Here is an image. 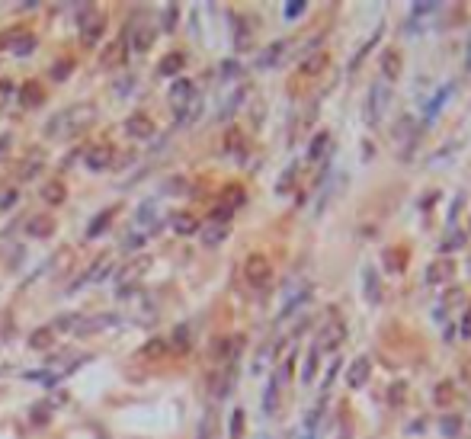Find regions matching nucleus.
<instances>
[{
	"label": "nucleus",
	"instance_id": "f257e3e1",
	"mask_svg": "<svg viewBox=\"0 0 471 439\" xmlns=\"http://www.w3.org/2000/svg\"><path fill=\"white\" fill-rule=\"evenodd\" d=\"M93 122H97V106H93V103H77V106L61 109L55 119H49L45 135H49V138H74V135H81L83 128H90Z\"/></svg>",
	"mask_w": 471,
	"mask_h": 439
},
{
	"label": "nucleus",
	"instance_id": "f03ea898",
	"mask_svg": "<svg viewBox=\"0 0 471 439\" xmlns=\"http://www.w3.org/2000/svg\"><path fill=\"white\" fill-rule=\"evenodd\" d=\"M77 29H81V39L87 45H97L106 32V16L100 13L97 7H83L81 16H77Z\"/></svg>",
	"mask_w": 471,
	"mask_h": 439
},
{
	"label": "nucleus",
	"instance_id": "7ed1b4c3",
	"mask_svg": "<svg viewBox=\"0 0 471 439\" xmlns=\"http://www.w3.org/2000/svg\"><path fill=\"white\" fill-rule=\"evenodd\" d=\"M244 276L254 289H266L273 279V263L263 257V253H250L247 263H244Z\"/></svg>",
	"mask_w": 471,
	"mask_h": 439
},
{
	"label": "nucleus",
	"instance_id": "20e7f679",
	"mask_svg": "<svg viewBox=\"0 0 471 439\" xmlns=\"http://www.w3.org/2000/svg\"><path fill=\"white\" fill-rule=\"evenodd\" d=\"M347 340V324L343 321H327L318 334V347L314 349H324V353H333L340 343Z\"/></svg>",
	"mask_w": 471,
	"mask_h": 439
},
{
	"label": "nucleus",
	"instance_id": "39448f33",
	"mask_svg": "<svg viewBox=\"0 0 471 439\" xmlns=\"http://www.w3.org/2000/svg\"><path fill=\"white\" fill-rule=\"evenodd\" d=\"M83 167L93 170V174H100V170L112 167V148H109V145H93V148H87V154H83Z\"/></svg>",
	"mask_w": 471,
	"mask_h": 439
},
{
	"label": "nucleus",
	"instance_id": "423d86ee",
	"mask_svg": "<svg viewBox=\"0 0 471 439\" xmlns=\"http://www.w3.org/2000/svg\"><path fill=\"white\" fill-rule=\"evenodd\" d=\"M449 276H455V263H452L449 257H439V260H433V263L427 266L423 282H427V286H439V282H446Z\"/></svg>",
	"mask_w": 471,
	"mask_h": 439
},
{
	"label": "nucleus",
	"instance_id": "0eeeda50",
	"mask_svg": "<svg viewBox=\"0 0 471 439\" xmlns=\"http://www.w3.org/2000/svg\"><path fill=\"white\" fill-rule=\"evenodd\" d=\"M388 100H391V93H388V87H385V84L372 87V100H369V126H378V122H381L385 109H388Z\"/></svg>",
	"mask_w": 471,
	"mask_h": 439
},
{
	"label": "nucleus",
	"instance_id": "6e6552de",
	"mask_svg": "<svg viewBox=\"0 0 471 439\" xmlns=\"http://www.w3.org/2000/svg\"><path fill=\"white\" fill-rule=\"evenodd\" d=\"M125 132L132 135V138H151L154 135L151 116H145V112H132V116L125 119Z\"/></svg>",
	"mask_w": 471,
	"mask_h": 439
},
{
	"label": "nucleus",
	"instance_id": "1a4fd4ad",
	"mask_svg": "<svg viewBox=\"0 0 471 439\" xmlns=\"http://www.w3.org/2000/svg\"><path fill=\"white\" fill-rule=\"evenodd\" d=\"M369 372H372L369 356H356L353 363H350V369H347V385H350V388H362L366 378H369Z\"/></svg>",
	"mask_w": 471,
	"mask_h": 439
},
{
	"label": "nucleus",
	"instance_id": "9d476101",
	"mask_svg": "<svg viewBox=\"0 0 471 439\" xmlns=\"http://www.w3.org/2000/svg\"><path fill=\"white\" fill-rule=\"evenodd\" d=\"M401 68H404L401 52H395V49L381 52V74H385V80H398V77H401Z\"/></svg>",
	"mask_w": 471,
	"mask_h": 439
},
{
	"label": "nucleus",
	"instance_id": "9b49d317",
	"mask_svg": "<svg viewBox=\"0 0 471 439\" xmlns=\"http://www.w3.org/2000/svg\"><path fill=\"white\" fill-rule=\"evenodd\" d=\"M55 327H52V324H45V327H35L32 330V334H29V347H32V349H39V353H42V349H52V347H55Z\"/></svg>",
	"mask_w": 471,
	"mask_h": 439
},
{
	"label": "nucleus",
	"instance_id": "f8f14e48",
	"mask_svg": "<svg viewBox=\"0 0 471 439\" xmlns=\"http://www.w3.org/2000/svg\"><path fill=\"white\" fill-rule=\"evenodd\" d=\"M148 266H151V257H135L132 263H129V266L122 270V276H119V279H122V286H135V282L141 279V272H145Z\"/></svg>",
	"mask_w": 471,
	"mask_h": 439
},
{
	"label": "nucleus",
	"instance_id": "ddd939ff",
	"mask_svg": "<svg viewBox=\"0 0 471 439\" xmlns=\"http://www.w3.org/2000/svg\"><path fill=\"white\" fill-rule=\"evenodd\" d=\"M26 234L29 237H52L55 234V222H52L49 215H35V218H29V224H26Z\"/></svg>",
	"mask_w": 471,
	"mask_h": 439
},
{
	"label": "nucleus",
	"instance_id": "4468645a",
	"mask_svg": "<svg viewBox=\"0 0 471 439\" xmlns=\"http://www.w3.org/2000/svg\"><path fill=\"white\" fill-rule=\"evenodd\" d=\"M81 324H83V327H77V334H97V330H103V327H116L119 314H97V318L81 321Z\"/></svg>",
	"mask_w": 471,
	"mask_h": 439
},
{
	"label": "nucleus",
	"instance_id": "2eb2a0df",
	"mask_svg": "<svg viewBox=\"0 0 471 439\" xmlns=\"http://www.w3.org/2000/svg\"><path fill=\"white\" fill-rule=\"evenodd\" d=\"M125 52H129V45H125V35H122V39H116V42L103 52V68H119V64L125 61Z\"/></svg>",
	"mask_w": 471,
	"mask_h": 439
},
{
	"label": "nucleus",
	"instance_id": "dca6fc26",
	"mask_svg": "<svg viewBox=\"0 0 471 439\" xmlns=\"http://www.w3.org/2000/svg\"><path fill=\"white\" fill-rule=\"evenodd\" d=\"M183 64H186V55H183V52H170V55L160 58L157 71L164 77H174V74H180V71H183Z\"/></svg>",
	"mask_w": 471,
	"mask_h": 439
},
{
	"label": "nucleus",
	"instance_id": "f3484780",
	"mask_svg": "<svg viewBox=\"0 0 471 439\" xmlns=\"http://www.w3.org/2000/svg\"><path fill=\"white\" fill-rule=\"evenodd\" d=\"M234 369H225V372H215V375L208 378V388H212V395L215 397H225L231 391V382H234Z\"/></svg>",
	"mask_w": 471,
	"mask_h": 439
},
{
	"label": "nucleus",
	"instance_id": "a211bd4d",
	"mask_svg": "<svg viewBox=\"0 0 471 439\" xmlns=\"http://www.w3.org/2000/svg\"><path fill=\"white\" fill-rule=\"evenodd\" d=\"M42 199H45L49 205H61L64 199H68V189H64L61 180H52V183H45V186H42Z\"/></svg>",
	"mask_w": 471,
	"mask_h": 439
},
{
	"label": "nucleus",
	"instance_id": "6ab92c4d",
	"mask_svg": "<svg viewBox=\"0 0 471 439\" xmlns=\"http://www.w3.org/2000/svg\"><path fill=\"white\" fill-rule=\"evenodd\" d=\"M228 237V222H212L205 231H202V241H205V247H218Z\"/></svg>",
	"mask_w": 471,
	"mask_h": 439
},
{
	"label": "nucleus",
	"instance_id": "aec40b11",
	"mask_svg": "<svg viewBox=\"0 0 471 439\" xmlns=\"http://www.w3.org/2000/svg\"><path fill=\"white\" fill-rule=\"evenodd\" d=\"M154 39H157V29L154 26H138L132 32V45H135V52H148L154 45Z\"/></svg>",
	"mask_w": 471,
	"mask_h": 439
},
{
	"label": "nucleus",
	"instance_id": "412c9836",
	"mask_svg": "<svg viewBox=\"0 0 471 439\" xmlns=\"http://www.w3.org/2000/svg\"><path fill=\"white\" fill-rule=\"evenodd\" d=\"M362 286H366V299L375 305V301L381 299V286H378V276H375L372 266H366V270H362Z\"/></svg>",
	"mask_w": 471,
	"mask_h": 439
},
{
	"label": "nucleus",
	"instance_id": "4be33fe9",
	"mask_svg": "<svg viewBox=\"0 0 471 439\" xmlns=\"http://www.w3.org/2000/svg\"><path fill=\"white\" fill-rule=\"evenodd\" d=\"M279 388H282V382L273 375V382L266 385V391H263V414H276V407H279Z\"/></svg>",
	"mask_w": 471,
	"mask_h": 439
},
{
	"label": "nucleus",
	"instance_id": "5701e85b",
	"mask_svg": "<svg viewBox=\"0 0 471 439\" xmlns=\"http://www.w3.org/2000/svg\"><path fill=\"white\" fill-rule=\"evenodd\" d=\"M327 61H330V58H327V52H314L311 58H305V61H302V74H308V77L321 74V71L327 68Z\"/></svg>",
	"mask_w": 471,
	"mask_h": 439
},
{
	"label": "nucleus",
	"instance_id": "b1692460",
	"mask_svg": "<svg viewBox=\"0 0 471 439\" xmlns=\"http://www.w3.org/2000/svg\"><path fill=\"white\" fill-rule=\"evenodd\" d=\"M282 55H285V42H273L263 55L256 58V68L263 71V68H270V64H279V58H282Z\"/></svg>",
	"mask_w": 471,
	"mask_h": 439
},
{
	"label": "nucleus",
	"instance_id": "393cba45",
	"mask_svg": "<svg viewBox=\"0 0 471 439\" xmlns=\"http://www.w3.org/2000/svg\"><path fill=\"white\" fill-rule=\"evenodd\" d=\"M381 260H385V270L388 272H401L404 263H407V257H404L398 247H388V251H381Z\"/></svg>",
	"mask_w": 471,
	"mask_h": 439
},
{
	"label": "nucleus",
	"instance_id": "a878e982",
	"mask_svg": "<svg viewBox=\"0 0 471 439\" xmlns=\"http://www.w3.org/2000/svg\"><path fill=\"white\" fill-rule=\"evenodd\" d=\"M433 397H436L439 407H449L452 401H455V385H452L449 378H443V382L436 385V391H433Z\"/></svg>",
	"mask_w": 471,
	"mask_h": 439
},
{
	"label": "nucleus",
	"instance_id": "bb28decb",
	"mask_svg": "<svg viewBox=\"0 0 471 439\" xmlns=\"http://www.w3.org/2000/svg\"><path fill=\"white\" fill-rule=\"evenodd\" d=\"M449 93H452V87H449V84L439 87V90H436V97H433V100H430V106H427V122H433V119L439 116V109H443V103L449 100Z\"/></svg>",
	"mask_w": 471,
	"mask_h": 439
},
{
	"label": "nucleus",
	"instance_id": "cd10ccee",
	"mask_svg": "<svg viewBox=\"0 0 471 439\" xmlns=\"http://www.w3.org/2000/svg\"><path fill=\"white\" fill-rule=\"evenodd\" d=\"M112 215H116V209H109V212H100V215L90 222V228H87V237H100V234H103V231L109 228Z\"/></svg>",
	"mask_w": 471,
	"mask_h": 439
},
{
	"label": "nucleus",
	"instance_id": "c85d7f7f",
	"mask_svg": "<svg viewBox=\"0 0 471 439\" xmlns=\"http://www.w3.org/2000/svg\"><path fill=\"white\" fill-rule=\"evenodd\" d=\"M170 222H174L177 234H196V231H199V222H196L193 215H174Z\"/></svg>",
	"mask_w": 471,
	"mask_h": 439
},
{
	"label": "nucleus",
	"instance_id": "c756f323",
	"mask_svg": "<svg viewBox=\"0 0 471 439\" xmlns=\"http://www.w3.org/2000/svg\"><path fill=\"white\" fill-rule=\"evenodd\" d=\"M71 266H74V251H71V247H64V251H58V257L52 260V270L61 276V272H68Z\"/></svg>",
	"mask_w": 471,
	"mask_h": 439
},
{
	"label": "nucleus",
	"instance_id": "7c9ffc66",
	"mask_svg": "<svg viewBox=\"0 0 471 439\" xmlns=\"http://www.w3.org/2000/svg\"><path fill=\"white\" fill-rule=\"evenodd\" d=\"M295 180H298V164H292V167L285 170L282 176H279V183H276V193H279V196L292 193V186H295Z\"/></svg>",
	"mask_w": 471,
	"mask_h": 439
},
{
	"label": "nucleus",
	"instance_id": "2f4dec72",
	"mask_svg": "<svg viewBox=\"0 0 471 439\" xmlns=\"http://www.w3.org/2000/svg\"><path fill=\"white\" fill-rule=\"evenodd\" d=\"M10 52H13L16 58H23V55H32L35 52V35H20L13 45H10Z\"/></svg>",
	"mask_w": 471,
	"mask_h": 439
},
{
	"label": "nucleus",
	"instance_id": "473e14b6",
	"mask_svg": "<svg viewBox=\"0 0 471 439\" xmlns=\"http://www.w3.org/2000/svg\"><path fill=\"white\" fill-rule=\"evenodd\" d=\"M314 375H318V349H311V353H308L305 369H302V382L311 385V382H314Z\"/></svg>",
	"mask_w": 471,
	"mask_h": 439
},
{
	"label": "nucleus",
	"instance_id": "72a5a7b5",
	"mask_svg": "<svg viewBox=\"0 0 471 439\" xmlns=\"http://www.w3.org/2000/svg\"><path fill=\"white\" fill-rule=\"evenodd\" d=\"M327 145H330V135H327V132H318V135H314V141H311V148H308V157H311V161H318L321 154H324Z\"/></svg>",
	"mask_w": 471,
	"mask_h": 439
},
{
	"label": "nucleus",
	"instance_id": "f704fd0d",
	"mask_svg": "<svg viewBox=\"0 0 471 439\" xmlns=\"http://www.w3.org/2000/svg\"><path fill=\"white\" fill-rule=\"evenodd\" d=\"M42 100H45V97H42V87L39 84H26V87H23V106H39Z\"/></svg>",
	"mask_w": 471,
	"mask_h": 439
},
{
	"label": "nucleus",
	"instance_id": "c9c22d12",
	"mask_svg": "<svg viewBox=\"0 0 471 439\" xmlns=\"http://www.w3.org/2000/svg\"><path fill=\"white\" fill-rule=\"evenodd\" d=\"M71 68H74V61H71V58H61V61L58 64H52V80H68L71 77Z\"/></svg>",
	"mask_w": 471,
	"mask_h": 439
},
{
	"label": "nucleus",
	"instance_id": "e433bc0d",
	"mask_svg": "<svg viewBox=\"0 0 471 439\" xmlns=\"http://www.w3.org/2000/svg\"><path fill=\"white\" fill-rule=\"evenodd\" d=\"M308 299H311V289H302V292H298V295H292V299H289V305L282 308V318H289V314L295 311V308H302V305H305Z\"/></svg>",
	"mask_w": 471,
	"mask_h": 439
},
{
	"label": "nucleus",
	"instance_id": "4c0bfd02",
	"mask_svg": "<svg viewBox=\"0 0 471 439\" xmlns=\"http://www.w3.org/2000/svg\"><path fill=\"white\" fill-rule=\"evenodd\" d=\"M381 32H385V29H381V26H378V29H375V35H372V39H369V42H366V45H362V49H359V52H356V58H353V64H350V68H353V71H356V68H359V64H362V58H366V55H369V49H372V45H375V42H378V39H381Z\"/></svg>",
	"mask_w": 471,
	"mask_h": 439
},
{
	"label": "nucleus",
	"instance_id": "58836bf2",
	"mask_svg": "<svg viewBox=\"0 0 471 439\" xmlns=\"http://www.w3.org/2000/svg\"><path fill=\"white\" fill-rule=\"evenodd\" d=\"M273 356H276V353H273V347H263V349H260V356H256V363H254V372H256V375H263Z\"/></svg>",
	"mask_w": 471,
	"mask_h": 439
},
{
	"label": "nucleus",
	"instance_id": "ea45409f",
	"mask_svg": "<svg viewBox=\"0 0 471 439\" xmlns=\"http://www.w3.org/2000/svg\"><path fill=\"white\" fill-rule=\"evenodd\" d=\"M135 90V74H125L122 80H116V97H129Z\"/></svg>",
	"mask_w": 471,
	"mask_h": 439
},
{
	"label": "nucleus",
	"instance_id": "a19ab883",
	"mask_svg": "<svg viewBox=\"0 0 471 439\" xmlns=\"http://www.w3.org/2000/svg\"><path fill=\"white\" fill-rule=\"evenodd\" d=\"M244 436V411L231 414V439H241Z\"/></svg>",
	"mask_w": 471,
	"mask_h": 439
},
{
	"label": "nucleus",
	"instance_id": "79ce46f5",
	"mask_svg": "<svg viewBox=\"0 0 471 439\" xmlns=\"http://www.w3.org/2000/svg\"><path fill=\"white\" fill-rule=\"evenodd\" d=\"M177 13H180V10H177V4H167V7H164V29H167V32H170V29H177Z\"/></svg>",
	"mask_w": 471,
	"mask_h": 439
},
{
	"label": "nucleus",
	"instance_id": "37998d69",
	"mask_svg": "<svg viewBox=\"0 0 471 439\" xmlns=\"http://www.w3.org/2000/svg\"><path fill=\"white\" fill-rule=\"evenodd\" d=\"M439 426H443L446 436H458V430H462V420H458V417H443V423H439Z\"/></svg>",
	"mask_w": 471,
	"mask_h": 439
},
{
	"label": "nucleus",
	"instance_id": "c03bdc74",
	"mask_svg": "<svg viewBox=\"0 0 471 439\" xmlns=\"http://www.w3.org/2000/svg\"><path fill=\"white\" fill-rule=\"evenodd\" d=\"M404 395H407V385H404V382H395V385H391V391H388V401H391V404H401Z\"/></svg>",
	"mask_w": 471,
	"mask_h": 439
},
{
	"label": "nucleus",
	"instance_id": "a18cd8bd",
	"mask_svg": "<svg viewBox=\"0 0 471 439\" xmlns=\"http://www.w3.org/2000/svg\"><path fill=\"white\" fill-rule=\"evenodd\" d=\"M13 205H16V189H4V193H0V212L13 209Z\"/></svg>",
	"mask_w": 471,
	"mask_h": 439
},
{
	"label": "nucleus",
	"instance_id": "49530a36",
	"mask_svg": "<svg viewBox=\"0 0 471 439\" xmlns=\"http://www.w3.org/2000/svg\"><path fill=\"white\" fill-rule=\"evenodd\" d=\"M321 414H324V397H321V401H318V407H314V411L308 414V420H305V423H308V433H314V426H318Z\"/></svg>",
	"mask_w": 471,
	"mask_h": 439
},
{
	"label": "nucleus",
	"instance_id": "de8ad7c7",
	"mask_svg": "<svg viewBox=\"0 0 471 439\" xmlns=\"http://www.w3.org/2000/svg\"><path fill=\"white\" fill-rule=\"evenodd\" d=\"M141 244H145V234H129L122 241V251H138Z\"/></svg>",
	"mask_w": 471,
	"mask_h": 439
},
{
	"label": "nucleus",
	"instance_id": "09e8293b",
	"mask_svg": "<svg viewBox=\"0 0 471 439\" xmlns=\"http://www.w3.org/2000/svg\"><path fill=\"white\" fill-rule=\"evenodd\" d=\"M285 20H295V16H302L305 13V4H302V0H298V4H285Z\"/></svg>",
	"mask_w": 471,
	"mask_h": 439
},
{
	"label": "nucleus",
	"instance_id": "8fccbe9b",
	"mask_svg": "<svg viewBox=\"0 0 471 439\" xmlns=\"http://www.w3.org/2000/svg\"><path fill=\"white\" fill-rule=\"evenodd\" d=\"M42 170V161H32V164H26V167H23V174H20V180H32L35 174H39Z\"/></svg>",
	"mask_w": 471,
	"mask_h": 439
},
{
	"label": "nucleus",
	"instance_id": "3c124183",
	"mask_svg": "<svg viewBox=\"0 0 471 439\" xmlns=\"http://www.w3.org/2000/svg\"><path fill=\"white\" fill-rule=\"evenodd\" d=\"M462 244H465V234H452L449 241H446V244H443V251H446V253H449V251H458V247H462Z\"/></svg>",
	"mask_w": 471,
	"mask_h": 439
},
{
	"label": "nucleus",
	"instance_id": "603ef678",
	"mask_svg": "<svg viewBox=\"0 0 471 439\" xmlns=\"http://www.w3.org/2000/svg\"><path fill=\"white\" fill-rule=\"evenodd\" d=\"M458 327H462V337H471V308H465L462 321H458Z\"/></svg>",
	"mask_w": 471,
	"mask_h": 439
},
{
	"label": "nucleus",
	"instance_id": "864d4df0",
	"mask_svg": "<svg viewBox=\"0 0 471 439\" xmlns=\"http://www.w3.org/2000/svg\"><path fill=\"white\" fill-rule=\"evenodd\" d=\"M237 71H241V64H237V61H225L222 64V77H225V80H228V77H234Z\"/></svg>",
	"mask_w": 471,
	"mask_h": 439
},
{
	"label": "nucleus",
	"instance_id": "5fc2aeb1",
	"mask_svg": "<svg viewBox=\"0 0 471 439\" xmlns=\"http://www.w3.org/2000/svg\"><path fill=\"white\" fill-rule=\"evenodd\" d=\"M436 4H414V16H423V13H433Z\"/></svg>",
	"mask_w": 471,
	"mask_h": 439
},
{
	"label": "nucleus",
	"instance_id": "6e6d98bb",
	"mask_svg": "<svg viewBox=\"0 0 471 439\" xmlns=\"http://www.w3.org/2000/svg\"><path fill=\"white\" fill-rule=\"evenodd\" d=\"M160 349H164V343H160V340H151V343L145 347V356H160Z\"/></svg>",
	"mask_w": 471,
	"mask_h": 439
},
{
	"label": "nucleus",
	"instance_id": "4d7b16f0",
	"mask_svg": "<svg viewBox=\"0 0 471 439\" xmlns=\"http://www.w3.org/2000/svg\"><path fill=\"white\" fill-rule=\"evenodd\" d=\"M337 372H340V363H333V366H330V372H327V378H324V391L333 385V378H337Z\"/></svg>",
	"mask_w": 471,
	"mask_h": 439
},
{
	"label": "nucleus",
	"instance_id": "13d9d810",
	"mask_svg": "<svg viewBox=\"0 0 471 439\" xmlns=\"http://www.w3.org/2000/svg\"><path fill=\"white\" fill-rule=\"evenodd\" d=\"M174 340H177V343H183V347H186V343H189V330H186V327H177Z\"/></svg>",
	"mask_w": 471,
	"mask_h": 439
},
{
	"label": "nucleus",
	"instance_id": "bf43d9fd",
	"mask_svg": "<svg viewBox=\"0 0 471 439\" xmlns=\"http://www.w3.org/2000/svg\"><path fill=\"white\" fill-rule=\"evenodd\" d=\"M7 145H10V138H0V157L7 154Z\"/></svg>",
	"mask_w": 471,
	"mask_h": 439
},
{
	"label": "nucleus",
	"instance_id": "052dcab7",
	"mask_svg": "<svg viewBox=\"0 0 471 439\" xmlns=\"http://www.w3.org/2000/svg\"><path fill=\"white\" fill-rule=\"evenodd\" d=\"M465 68L471 71V42H468V55H465Z\"/></svg>",
	"mask_w": 471,
	"mask_h": 439
},
{
	"label": "nucleus",
	"instance_id": "680f3d73",
	"mask_svg": "<svg viewBox=\"0 0 471 439\" xmlns=\"http://www.w3.org/2000/svg\"><path fill=\"white\" fill-rule=\"evenodd\" d=\"M302 439H314V433H305V436H302Z\"/></svg>",
	"mask_w": 471,
	"mask_h": 439
}]
</instances>
